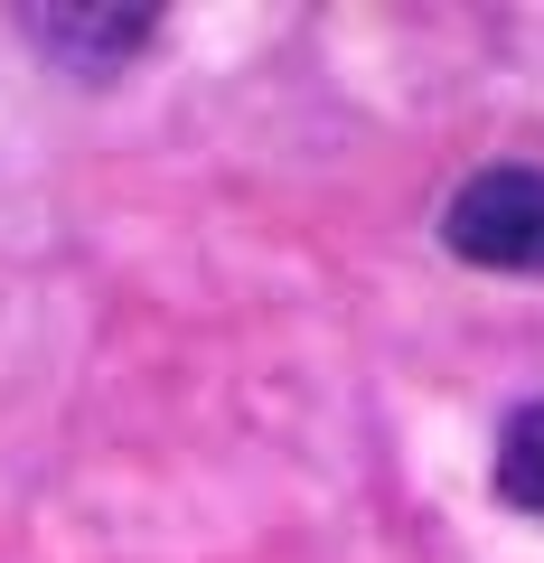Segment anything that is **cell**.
<instances>
[{
	"label": "cell",
	"mask_w": 544,
	"mask_h": 563,
	"mask_svg": "<svg viewBox=\"0 0 544 563\" xmlns=\"http://www.w3.org/2000/svg\"><path fill=\"white\" fill-rule=\"evenodd\" d=\"M29 38L47 57H66L76 76H113L151 38V10H29Z\"/></svg>",
	"instance_id": "7a4b0ae2"
},
{
	"label": "cell",
	"mask_w": 544,
	"mask_h": 563,
	"mask_svg": "<svg viewBox=\"0 0 544 563\" xmlns=\"http://www.w3.org/2000/svg\"><path fill=\"white\" fill-rule=\"evenodd\" d=\"M442 244L479 273H544V169H479L442 207Z\"/></svg>",
	"instance_id": "6da1fadb"
},
{
	"label": "cell",
	"mask_w": 544,
	"mask_h": 563,
	"mask_svg": "<svg viewBox=\"0 0 544 563\" xmlns=\"http://www.w3.org/2000/svg\"><path fill=\"white\" fill-rule=\"evenodd\" d=\"M498 498L525 507V517H544V404H525L498 432Z\"/></svg>",
	"instance_id": "3957f363"
}]
</instances>
